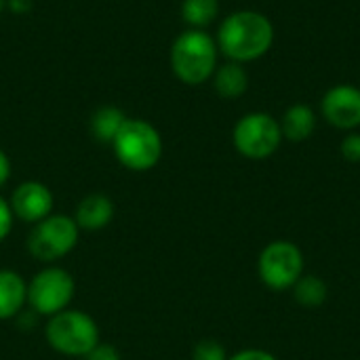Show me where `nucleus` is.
I'll list each match as a JSON object with an SVG mask.
<instances>
[{"instance_id":"22","label":"nucleus","mask_w":360,"mask_h":360,"mask_svg":"<svg viewBox=\"0 0 360 360\" xmlns=\"http://www.w3.org/2000/svg\"><path fill=\"white\" fill-rule=\"evenodd\" d=\"M228 360H276L270 352H264V350H243L234 356H230Z\"/></svg>"},{"instance_id":"7","label":"nucleus","mask_w":360,"mask_h":360,"mask_svg":"<svg viewBox=\"0 0 360 360\" xmlns=\"http://www.w3.org/2000/svg\"><path fill=\"white\" fill-rule=\"evenodd\" d=\"M281 139V124L266 112H253L243 116L232 133V141L238 154L251 160H264L272 156L278 150Z\"/></svg>"},{"instance_id":"14","label":"nucleus","mask_w":360,"mask_h":360,"mask_svg":"<svg viewBox=\"0 0 360 360\" xmlns=\"http://www.w3.org/2000/svg\"><path fill=\"white\" fill-rule=\"evenodd\" d=\"M316 116L308 105H291L281 122V131L289 141H304L314 133Z\"/></svg>"},{"instance_id":"11","label":"nucleus","mask_w":360,"mask_h":360,"mask_svg":"<svg viewBox=\"0 0 360 360\" xmlns=\"http://www.w3.org/2000/svg\"><path fill=\"white\" fill-rule=\"evenodd\" d=\"M114 213H116V207L112 198L101 192H93L78 202L74 221L78 224L80 232H99L112 224Z\"/></svg>"},{"instance_id":"4","label":"nucleus","mask_w":360,"mask_h":360,"mask_svg":"<svg viewBox=\"0 0 360 360\" xmlns=\"http://www.w3.org/2000/svg\"><path fill=\"white\" fill-rule=\"evenodd\" d=\"M44 340L51 350L72 359H84L99 342V325L95 319L82 310H63L44 325Z\"/></svg>"},{"instance_id":"1","label":"nucleus","mask_w":360,"mask_h":360,"mask_svg":"<svg viewBox=\"0 0 360 360\" xmlns=\"http://www.w3.org/2000/svg\"><path fill=\"white\" fill-rule=\"evenodd\" d=\"M215 42L230 61L247 63L270 51L274 42V27L264 13L236 11L221 21Z\"/></svg>"},{"instance_id":"16","label":"nucleus","mask_w":360,"mask_h":360,"mask_svg":"<svg viewBox=\"0 0 360 360\" xmlns=\"http://www.w3.org/2000/svg\"><path fill=\"white\" fill-rule=\"evenodd\" d=\"M219 15V0H184L181 17L192 30H205Z\"/></svg>"},{"instance_id":"17","label":"nucleus","mask_w":360,"mask_h":360,"mask_svg":"<svg viewBox=\"0 0 360 360\" xmlns=\"http://www.w3.org/2000/svg\"><path fill=\"white\" fill-rule=\"evenodd\" d=\"M295 300L306 308H319L327 300V285L319 276H304L295 285Z\"/></svg>"},{"instance_id":"20","label":"nucleus","mask_w":360,"mask_h":360,"mask_svg":"<svg viewBox=\"0 0 360 360\" xmlns=\"http://www.w3.org/2000/svg\"><path fill=\"white\" fill-rule=\"evenodd\" d=\"M84 360H122L120 352L112 346V344H103L99 342L86 356Z\"/></svg>"},{"instance_id":"12","label":"nucleus","mask_w":360,"mask_h":360,"mask_svg":"<svg viewBox=\"0 0 360 360\" xmlns=\"http://www.w3.org/2000/svg\"><path fill=\"white\" fill-rule=\"evenodd\" d=\"M27 304V283L15 270H0V321H11L19 316Z\"/></svg>"},{"instance_id":"15","label":"nucleus","mask_w":360,"mask_h":360,"mask_svg":"<svg viewBox=\"0 0 360 360\" xmlns=\"http://www.w3.org/2000/svg\"><path fill=\"white\" fill-rule=\"evenodd\" d=\"M127 116L116 105H101L91 116V133L101 143H112L120 127L124 124Z\"/></svg>"},{"instance_id":"10","label":"nucleus","mask_w":360,"mask_h":360,"mask_svg":"<svg viewBox=\"0 0 360 360\" xmlns=\"http://www.w3.org/2000/svg\"><path fill=\"white\" fill-rule=\"evenodd\" d=\"M323 116L338 129H356L360 124V91L350 84L333 86L323 97Z\"/></svg>"},{"instance_id":"19","label":"nucleus","mask_w":360,"mask_h":360,"mask_svg":"<svg viewBox=\"0 0 360 360\" xmlns=\"http://www.w3.org/2000/svg\"><path fill=\"white\" fill-rule=\"evenodd\" d=\"M13 224H15V215L11 211V205H8L6 198L0 196V243H4L6 236L11 234Z\"/></svg>"},{"instance_id":"9","label":"nucleus","mask_w":360,"mask_h":360,"mask_svg":"<svg viewBox=\"0 0 360 360\" xmlns=\"http://www.w3.org/2000/svg\"><path fill=\"white\" fill-rule=\"evenodd\" d=\"M8 205H11V211L15 215V219H21L25 224H38L42 221L44 217H49L53 213V207H55V196L51 192V188L42 181H34V179H27V181H21L11 198H8Z\"/></svg>"},{"instance_id":"24","label":"nucleus","mask_w":360,"mask_h":360,"mask_svg":"<svg viewBox=\"0 0 360 360\" xmlns=\"http://www.w3.org/2000/svg\"><path fill=\"white\" fill-rule=\"evenodd\" d=\"M8 6L13 11H17L19 15H23L32 8V0H8Z\"/></svg>"},{"instance_id":"5","label":"nucleus","mask_w":360,"mask_h":360,"mask_svg":"<svg viewBox=\"0 0 360 360\" xmlns=\"http://www.w3.org/2000/svg\"><path fill=\"white\" fill-rule=\"evenodd\" d=\"M78 240H80V228L74 221V217L63 213H51L42 221L32 226L25 247L34 259L51 266L63 259L65 255H70L76 249Z\"/></svg>"},{"instance_id":"23","label":"nucleus","mask_w":360,"mask_h":360,"mask_svg":"<svg viewBox=\"0 0 360 360\" xmlns=\"http://www.w3.org/2000/svg\"><path fill=\"white\" fill-rule=\"evenodd\" d=\"M11 179V160L4 154V150H0V188Z\"/></svg>"},{"instance_id":"6","label":"nucleus","mask_w":360,"mask_h":360,"mask_svg":"<svg viewBox=\"0 0 360 360\" xmlns=\"http://www.w3.org/2000/svg\"><path fill=\"white\" fill-rule=\"evenodd\" d=\"M76 295L74 276L61 266H46L27 283V306L40 316H55L70 308Z\"/></svg>"},{"instance_id":"21","label":"nucleus","mask_w":360,"mask_h":360,"mask_svg":"<svg viewBox=\"0 0 360 360\" xmlns=\"http://www.w3.org/2000/svg\"><path fill=\"white\" fill-rule=\"evenodd\" d=\"M342 156L350 162L360 160V135H348L342 141Z\"/></svg>"},{"instance_id":"13","label":"nucleus","mask_w":360,"mask_h":360,"mask_svg":"<svg viewBox=\"0 0 360 360\" xmlns=\"http://www.w3.org/2000/svg\"><path fill=\"white\" fill-rule=\"evenodd\" d=\"M213 86H215L217 95H221L224 99H236L249 86L247 70L243 68V63L228 61V63H224V65H219L215 70V74H213Z\"/></svg>"},{"instance_id":"18","label":"nucleus","mask_w":360,"mask_h":360,"mask_svg":"<svg viewBox=\"0 0 360 360\" xmlns=\"http://www.w3.org/2000/svg\"><path fill=\"white\" fill-rule=\"evenodd\" d=\"M192 360H228L224 346L215 340H202L194 346Z\"/></svg>"},{"instance_id":"8","label":"nucleus","mask_w":360,"mask_h":360,"mask_svg":"<svg viewBox=\"0 0 360 360\" xmlns=\"http://www.w3.org/2000/svg\"><path fill=\"white\" fill-rule=\"evenodd\" d=\"M257 270H259V278L270 289L274 291L291 289L302 278V270H304L302 251L289 240L270 243L259 255Z\"/></svg>"},{"instance_id":"2","label":"nucleus","mask_w":360,"mask_h":360,"mask_svg":"<svg viewBox=\"0 0 360 360\" xmlns=\"http://www.w3.org/2000/svg\"><path fill=\"white\" fill-rule=\"evenodd\" d=\"M217 42L205 30L181 32L169 53L173 74L188 86H198L213 78L217 70Z\"/></svg>"},{"instance_id":"25","label":"nucleus","mask_w":360,"mask_h":360,"mask_svg":"<svg viewBox=\"0 0 360 360\" xmlns=\"http://www.w3.org/2000/svg\"><path fill=\"white\" fill-rule=\"evenodd\" d=\"M4 6H6V4H4V0H0V15H2V11H4Z\"/></svg>"},{"instance_id":"3","label":"nucleus","mask_w":360,"mask_h":360,"mask_svg":"<svg viewBox=\"0 0 360 360\" xmlns=\"http://www.w3.org/2000/svg\"><path fill=\"white\" fill-rule=\"evenodd\" d=\"M110 146L116 160L135 173L154 169L162 158V137L158 129L143 118H127Z\"/></svg>"}]
</instances>
